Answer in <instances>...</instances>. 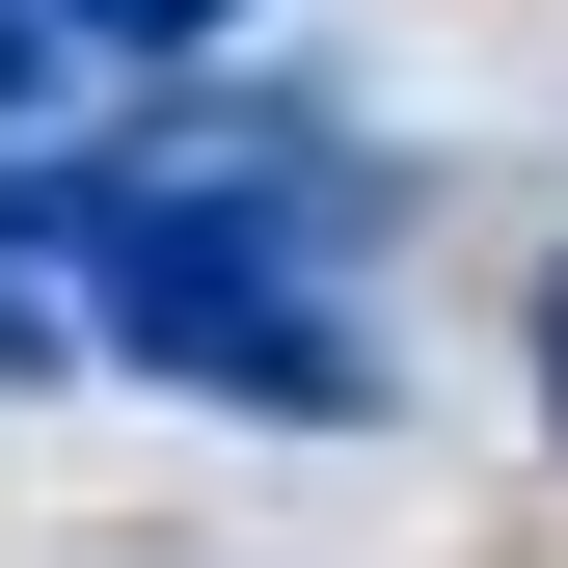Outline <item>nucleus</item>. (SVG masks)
I'll use <instances>...</instances> for the list:
<instances>
[{
  "instance_id": "1",
  "label": "nucleus",
  "mask_w": 568,
  "mask_h": 568,
  "mask_svg": "<svg viewBox=\"0 0 568 568\" xmlns=\"http://www.w3.org/2000/svg\"><path fill=\"white\" fill-rule=\"evenodd\" d=\"M352 217H379V163H54V190H0V244L82 271L135 379L271 406V434H352V406H379V352L325 298Z\"/></svg>"
},
{
  "instance_id": "2",
  "label": "nucleus",
  "mask_w": 568,
  "mask_h": 568,
  "mask_svg": "<svg viewBox=\"0 0 568 568\" xmlns=\"http://www.w3.org/2000/svg\"><path fill=\"white\" fill-rule=\"evenodd\" d=\"M28 28H54V54H190L217 0H28Z\"/></svg>"
},
{
  "instance_id": "3",
  "label": "nucleus",
  "mask_w": 568,
  "mask_h": 568,
  "mask_svg": "<svg viewBox=\"0 0 568 568\" xmlns=\"http://www.w3.org/2000/svg\"><path fill=\"white\" fill-rule=\"evenodd\" d=\"M0 379H54V298H28V271H0Z\"/></svg>"
},
{
  "instance_id": "4",
  "label": "nucleus",
  "mask_w": 568,
  "mask_h": 568,
  "mask_svg": "<svg viewBox=\"0 0 568 568\" xmlns=\"http://www.w3.org/2000/svg\"><path fill=\"white\" fill-rule=\"evenodd\" d=\"M28 82H54V28H28V0H0V109H28Z\"/></svg>"
},
{
  "instance_id": "5",
  "label": "nucleus",
  "mask_w": 568,
  "mask_h": 568,
  "mask_svg": "<svg viewBox=\"0 0 568 568\" xmlns=\"http://www.w3.org/2000/svg\"><path fill=\"white\" fill-rule=\"evenodd\" d=\"M541 406H568V298H541Z\"/></svg>"
}]
</instances>
